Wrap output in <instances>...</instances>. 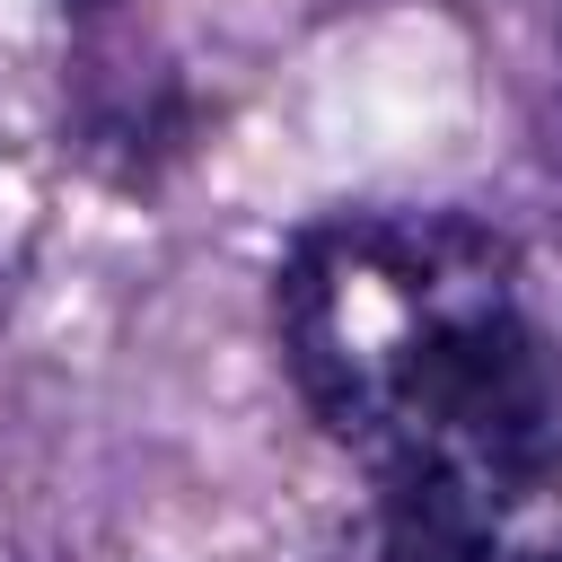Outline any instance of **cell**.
Wrapping results in <instances>:
<instances>
[{
	"label": "cell",
	"mask_w": 562,
	"mask_h": 562,
	"mask_svg": "<svg viewBox=\"0 0 562 562\" xmlns=\"http://www.w3.org/2000/svg\"><path fill=\"white\" fill-rule=\"evenodd\" d=\"M281 360L378 492L536 509L562 465V334L509 237L465 211H342L272 290Z\"/></svg>",
	"instance_id": "cell-1"
},
{
	"label": "cell",
	"mask_w": 562,
	"mask_h": 562,
	"mask_svg": "<svg viewBox=\"0 0 562 562\" xmlns=\"http://www.w3.org/2000/svg\"><path fill=\"white\" fill-rule=\"evenodd\" d=\"M334 562H562L536 509H483V501H413L386 492L378 518Z\"/></svg>",
	"instance_id": "cell-2"
}]
</instances>
